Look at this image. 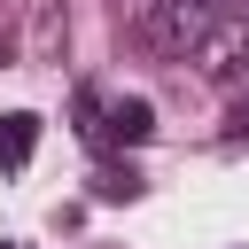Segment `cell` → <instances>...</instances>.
<instances>
[{"mask_svg":"<svg viewBox=\"0 0 249 249\" xmlns=\"http://www.w3.org/2000/svg\"><path fill=\"white\" fill-rule=\"evenodd\" d=\"M218 16H226V0H140V8H132V31H140V47H148V54L187 62V54H202V47H210Z\"/></svg>","mask_w":249,"mask_h":249,"instance_id":"obj_1","label":"cell"},{"mask_svg":"<svg viewBox=\"0 0 249 249\" xmlns=\"http://www.w3.org/2000/svg\"><path fill=\"white\" fill-rule=\"evenodd\" d=\"M109 140H124V148H140L148 132H156V109L140 101V93H124V101H109V124H101Z\"/></svg>","mask_w":249,"mask_h":249,"instance_id":"obj_2","label":"cell"},{"mask_svg":"<svg viewBox=\"0 0 249 249\" xmlns=\"http://www.w3.org/2000/svg\"><path fill=\"white\" fill-rule=\"evenodd\" d=\"M31 148H39V117H31V109L0 117V163L16 171V163H31Z\"/></svg>","mask_w":249,"mask_h":249,"instance_id":"obj_3","label":"cell"},{"mask_svg":"<svg viewBox=\"0 0 249 249\" xmlns=\"http://www.w3.org/2000/svg\"><path fill=\"white\" fill-rule=\"evenodd\" d=\"M101 195H109V202H132L140 179H132V171H101Z\"/></svg>","mask_w":249,"mask_h":249,"instance_id":"obj_4","label":"cell"},{"mask_svg":"<svg viewBox=\"0 0 249 249\" xmlns=\"http://www.w3.org/2000/svg\"><path fill=\"white\" fill-rule=\"evenodd\" d=\"M233 62H241V70H249V31H241V39H233Z\"/></svg>","mask_w":249,"mask_h":249,"instance_id":"obj_5","label":"cell"}]
</instances>
